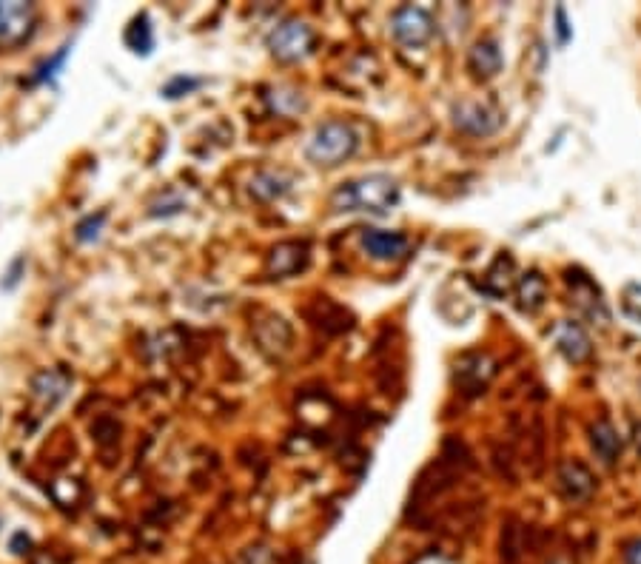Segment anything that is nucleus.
Listing matches in <instances>:
<instances>
[{"mask_svg":"<svg viewBox=\"0 0 641 564\" xmlns=\"http://www.w3.org/2000/svg\"><path fill=\"white\" fill-rule=\"evenodd\" d=\"M399 203V186L388 174H365L357 180L342 183L331 194L334 211H368V214H388Z\"/></svg>","mask_w":641,"mask_h":564,"instance_id":"nucleus-1","label":"nucleus"},{"mask_svg":"<svg viewBox=\"0 0 641 564\" xmlns=\"http://www.w3.org/2000/svg\"><path fill=\"white\" fill-rule=\"evenodd\" d=\"M359 149V134L351 123L342 120H328L314 132L308 143V160L317 166H340L348 157H354Z\"/></svg>","mask_w":641,"mask_h":564,"instance_id":"nucleus-2","label":"nucleus"},{"mask_svg":"<svg viewBox=\"0 0 641 564\" xmlns=\"http://www.w3.org/2000/svg\"><path fill=\"white\" fill-rule=\"evenodd\" d=\"M317 38H314V29L302 20H285L280 23L271 35H268V49L271 55L283 63H297L314 52Z\"/></svg>","mask_w":641,"mask_h":564,"instance_id":"nucleus-3","label":"nucleus"},{"mask_svg":"<svg viewBox=\"0 0 641 564\" xmlns=\"http://www.w3.org/2000/svg\"><path fill=\"white\" fill-rule=\"evenodd\" d=\"M499 371L496 359L485 351H468L456 359L453 365V385L459 388V394L479 396L488 391V385L493 382V376Z\"/></svg>","mask_w":641,"mask_h":564,"instance_id":"nucleus-4","label":"nucleus"},{"mask_svg":"<svg viewBox=\"0 0 641 564\" xmlns=\"http://www.w3.org/2000/svg\"><path fill=\"white\" fill-rule=\"evenodd\" d=\"M38 26V9L32 3H0V46L15 49L20 43L35 35Z\"/></svg>","mask_w":641,"mask_h":564,"instance_id":"nucleus-5","label":"nucleus"},{"mask_svg":"<svg viewBox=\"0 0 641 564\" xmlns=\"http://www.w3.org/2000/svg\"><path fill=\"white\" fill-rule=\"evenodd\" d=\"M391 32L402 46L419 49L434 38V18L422 6H399L391 18Z\"/></svg>","mask_w":641,"mask_h":564,"instance_id":"nucleus-6","label":"nucleus"},{"mask_svg":"<svg viewBox=\"0 0 641 564\" xmlns=\"http://www.w3.org/2000/svg\"><path fill=\"white\" fill-rule=\"evenodd\" d=\"M567 288H570V302L585 314L587 320L593 325H602L607 328L610 322V311H607V302H604L599 285L590 280L582 271H567Z\"/></svg>","mask_w":641,"mask_h":564,"instance_id":"nucleus-7","label":"nucleus"},{"mask_svg":"<svg viewBox=\"0 0 641 564\" xmlns=\"http://www.w3.org/2000/svg\"><path fill=\"white\" fill-rule=\"evenodd\" d=\"M453 123L459 132L473 134V137H488V134L499 132V126L505 123V114L499 112L493 103L465 100L453 109Z\"/></svg>","mask_w":641,"mask_h":564,"instance_id":"nucleus-8","label":"nucleus"},{"mask_svg":"<svg viewBox=\"0 0 641 564\" xmlns=\"http://www.w3.org/2000/svg\"><path fill=\"white\" fill-rule=\"evenodd\" d=\"M556 485H559V493L565 496L567 502H587L596 493V476H593V470L587 468L585 462L567 459V462L559 465Z\"/></svg>","mask_w":641,"mask_h":564,"instance_id":"nucleus-9","label":"nucleus"},{"mask_svg":"<svg viewBox=\"0 0 641 564\" xmlns=\"http://www.w3.org/2000/svg\"><path fill=\"white\" fill-rule=\"evenodd\" d=\"M362 248L371 260L394 263L402 260L411 248V240L402 231H382V228H365L362 231Z\"/></svg>","mask_w":641,"mask_h":564,"instance_id":"nucleus-10","label":"nucleus"},{"mask_svg":"<svg viewBox=\"0 0 641 564\" xmlns=\"http://www.w3.org/2000/svg\"><path fill=\"white\" fill-rule=\"evenodd\" d=\"M308 260H311V248L308 243H297V240H288V243H280L271 248L268 254V274L271 277H294L308 268Z\"/></svg>","mask_w":641,"mask_h":564,"instance_id":"nucleus-11","label":"nucleus"},{"mask_svg":"<svg viewBox=\"0 0 641 564\" xmlns=\"http://www.w3.org/2000/svg\"><path fill=\"white\" fill-rule=\"evenodd\" d=\"M553 342H556L559 354H562L567 362H573V365H582V362H587L590 354H593V345H590L587 331L579 322L573 320H562L553 328Z\"/></svg>","mask_w":641,"mask_h":564,"instance_id":"nucleus-12","label":"nucleus"},{"mask_svg":"<svg viewBox=\"0 0 641 564\" xmlns=\"http://www.w3.org/2000/svg\"><path fill=\"white\" fill-rule=\"evenodd\" d=\"M72 388V374L63 371V368H49V371H40L32 382V396L43 411H55L57 405L66 399Z\"/></svg>","mask_w":641,"mask_h":564,"instance_id":"nucleus-13","label":"nucleus"},{"mask_svg":"<svg viewBox=\"0 0 641 564\" xmlns=\"http://www.w3.org/2000/svg\"><path fill=\"white\" fill-rule=\"evenodd\" d=\"M590 448H593V453L602 459L604 465H616L619 462V456H622V436L613 428L610 419L602 416V419H596L590 425Z\"/></svg>","mask_w":641,"mask_h":564,"instance_id":"nucleus-14","label":"nucleus"},{"mask_svg":"<svg viewBox=\"0 0 641 564\" xmlns=\"http://www.w3.org/2000/svg\"><path fill=\"white\" fill-rule=\"evenodd\" d=\"M468 69L479 80H491V77L499 75V69H502V49H499V43L493 38L476 40L471 55H468Z\"/></svg>","mask_w":641,"mask_h":564,"instance_id":"nucleus-15","label":"nucleus"},{"mask_svg":"<svg viewBox=\"0 0 641 564\" xmlns=\"http://www.w3.org/2000/svg\"><path fill=\"white\" fill-rule=\"evenodd\" d=\"M547 300V280L539 271H528L522 274V280L516 282V305L525 314H536Z\"/></svg>","mask_w":641,"mask_h":564,"instance_id":"nucleus-16","label":"nucleus"},{"mask_svg":"<svg viewBox=\"0 0 641 564\" xmlns=\"http://www.w3.org/2000/svg\"><path fill=\"white\" fill-rule=\"evenodd\" d=\"M513 271H516L513 257H510L508 251L499 254L496 263L491 265V271L485 274V282H482L485 294H491V297H505L510 288H513Z\"/></svg>","mask_w":641,"mask_h":564,"instance_id":"nucleus-17","label":"nucleus"},{"mask_svg":"<svg viewBox=\"0 0 641 564\" xmlns=\"http://www.w3.org/2000/svg\"><path fill=\"white\" fill-rule=\"evenodd\" d=\"M291 191V177H285L280 171H260L251 180V194H257L260 200H277Z\"/></svg>","mask_w":641,"mask_h":564,"instance_id":"nucleus-18","label":"nucleus"},{"mask_svg":"<svg viewBox=\"0 0 641 564\" xmlns=\"http://www.w3.org/2000/svg\"><path fill=\"white\" fill-rule=\"evenodd\" d=\"M126 46L137 52V55H149L151 46H154V35H151V23L149 15H137V18L129 23V29H126Z\"/></svg>","mask_w":641,"mask_h":564,"instance_id":"nucleus-19","label":"nucleus"},{"mask_svg":"<svg viewBox=\"0 0 641 564\" xmlns=\"http://www.w3.org/2000/svg\"><path fill=\"white\" fill-rule=\"evenodd\" d=\"M69 52H72V46H60L55 55L46 57L38 69H35V75L29 77V86H40V83H49V80H55L57 72L63 69V63H66Z\"/></svg>","mask_w":641,"mask_h":564,"instance_id":"nucleus-20","label":"nucleus"},{"mask_svg":"<svg viewBox=\"0 0 641 564\" xmlns=\"http://www.w3.org/2000/svg\"><path fill=\"white\" fill-rule=\"evenodd\" d=\"M106 211H97V214H89V217H83L80 223L75 226V240L77 243H95L97 237H100V231L106 226Z\"/></svg>","mask_w":641,"mask_h":564,"instance_id":"nucleus-21","label":"nucleus"},{"mask_svg":"<svg viewBox=\"0 0 641 564\" xmlns=\"http://www.w3.org/2000/svg\"><path fill=\"white\" fill-rule=\"evenodd\" d=\"M200 83H203V80H200V77H186V75H180V77H174V80H171L169 86H166V89H163V94H166V97H169V100H177V97H183V94L194 92V89H197V86H200Z\"/></svg>","mask_w":641,"mask_h":564,"instance_id":"nucleus-22","label":"nucleus"},{"mask_svg":"<svg viewBox=\"0 0 641 564\" xmlns=\"http://www.w3.org/2000/svg\"><path fill=\"white\" fill-rule=\"evenodd\" d=\"M624 564H641V539L624 545Z\"/></svg>","mask_w":641,"mask_h":564,"instance_id":"nucleus-23","label":"nucleus"},{"mask_svg":"<svg viewBox=\"0 0 641 564\" xmlns=\"http://www.w3.org/2000/svg\"><path fill=\"white\" fill-rule=\"evenodd\" d=\"M556 32H559V43L565 46L567 40H570V29H567V15L562 6L556 9Z\"/></svg>","mask_w":641,"mask_h":564,"instance_id":"nucleus-24","label":"nucleus"},{"mask_svg":"<svg viewBox=\"0 0 641 564\" xmlns=\"http://www.w3.org/2000/svg\"><path fill=\"white\" fill-rule=\"evenodd\" d=\"M633 448H636V453L641 456V419L633 422Z\"/></svg>","mask_w":641,"mask_h":564,"instance_id":"nucleus-25","label":"nucleus"}]
</instances>
